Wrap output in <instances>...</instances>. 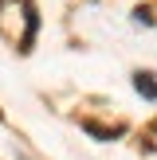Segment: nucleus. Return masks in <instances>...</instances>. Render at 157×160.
<instances>
[{
  "label": "nucleus",
  "instance_id": "1",
  "mask_svg": "<svg viewBox=\"0 0 157 160\" xmlns=\"http://www.w3.org/2000/svg\"><path fill=\"white\" fill-rule=\"evenodd\" d=\"M133 90H138L141 98L157 102V82H153V74H145V70H138V74H133Z\"/></svg>",
  "mask_w": 157,
  "mask_h": 160
},
{
  "label": "nucleus",
  "instance_id": "2",
  "mask_svg": "<svg viewBox=\"0 0 157 160\" xmlns=\"http://www.w3.org/2000/svg\"><path fill=\"white\" fill-rule=\"evenodd\" d=\"M83 129L90 133V137H102V141H110V137L122 133V129H106V125H98V121H83Z\"/></svg>",
  "mask_w": 157,
  "mask_h": 160
}]
</instances>
